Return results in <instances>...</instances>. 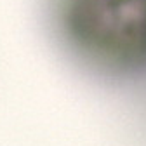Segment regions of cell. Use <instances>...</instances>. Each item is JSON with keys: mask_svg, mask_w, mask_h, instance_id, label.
Here are the masks:
<instances>
[{"mask_svg": "<svg viewBox=\"0 0 146 146\" xmlns=\"http://www.w3.org/2000/svg\"><path fill=\"white\" fill-rule=\"evenodd\" d=\"M58 26L78 56L113 73L146 68V0H58Z\"/></svg>", "mask_w": 146, "mask_h": 146, "instance_id": "6da1fadb", "label": "cell"}]
</instances>
